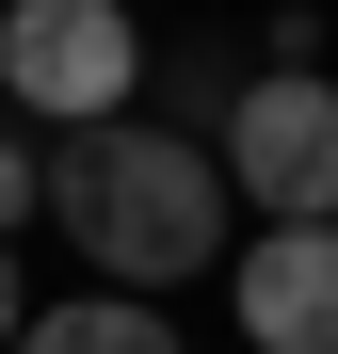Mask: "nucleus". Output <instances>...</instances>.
<instances>
[{"label":"nucleus","instance_id":"1","mask_svg":"<svg viewBox=\"0 0 338 354\" xmlns=\"http://www.w3.org/2000/svg\"><path fill=\"white\" fill-rule=\"evenodd\" d=\"M48 177V225L129 290V306H161V290H194V274H225V242H242V209H225V177H209V145H178V129H145V113H113V129H81V145H48L32 161Z\"/></svg>","mask_w":338,"mask_h":354},{"label":"nucleus","instance_id":"2","mask_svg":"<svg viewBox=\"0 0 338 354\" xmlns=\"http://www.w3.org/2000/svg\"><path fill=\"white\" fill-rule=\"evenodd\" d=\"M145 97V32H129V0H17L0 17V113H17V145H81L113 129V113Z\"/></svg>","mask_w":338,"mask_h":354},{"label":"nucleus","instance_id":"3","mask_svg":"<svg viewBox=\"0 0 338 354\" xmlns=\"http://www.w3.org/2000/svg\"><path fill=\"white\" fill-rule=\"evenodd\" d=\"M209 177H225L242 225H338V81L258 65L225 97V129H209Z\"/></svg>","mask_w":338,"mask_h":354},{"label":"nucleus","instance_id":"4","mask_svg":"<svg viewBox=\"0 0 338 354\" xmlns=\"http://www.w3.org/2000/svg\"><path fill=\"white\" fill-rule=\"evenodd\" d=\"M225 306H242L258 354H338V225H242Z\"/></svg>","mask_w":338,"mask_h":354},{"label":"nucleus","instance_id":"5","mask_svg":"<svg viewBox=\"0 0 338 354\" xmlns=\"http://www.w3.org/2000/svg\"><path fill=\"white\" fill-rule=\"evenodd\" d=\"M17 354H194V338L161 322V306H129V290H81V306H32Z\"/></svg>","mask_w":338,"mask_h":354},{"label":"nucleus","instance_id":"6","mask_svg":"<svg viewBox=\"0 0 338 354\" xmlns=\"http://www.w3.org/2000/svg\"><path fill=\"white\" fill-rule=\"evenodd\" d=\"M32 194H48V177H32V145H17V129H0V225H17Z\"/></svg>","mask_w":338,"mask_h":354},{"label":"nucleus","instance_id":"7","mask_svg":"<svg viewBox=\"0 0 338 354\" xmlns=\"http://www.w3.org/2000/svg\"><path fill=\"white\" fill-rule=\"evenodd\" d=\"M17 322H32V306H17V258H0V354H17Z\"/></svg>","mask_w":338,"mask_h":354}]
</instances>
